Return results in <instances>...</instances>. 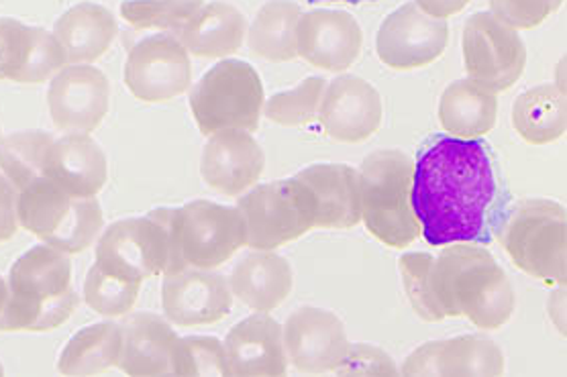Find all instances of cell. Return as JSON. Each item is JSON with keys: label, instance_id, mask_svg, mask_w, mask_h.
<instances>
[{"label": "cell", "instance_id": "6da1fadb", "mask_svg": "<svg viewBox=\"0 0 567 377\" xmlns=\"http://www.w3.org/2000/svg\"><path fill=\"white\" fill-rule=\"evenodd\" d=\"M498 176L488 145L437 137L414 161L413 209L431 248L488 237Z\"/></svg>", "mask_w": 567, "mask_h": 377}, {"label": "cell", "instance_id": "7a4b0ae2", "mask_svg": "<svg viewBox=\"0 0 567 377\" xmlns=\"http://www.w3.org/2000/svg\"><path fill=\"white\" fill-rule=\"evenodd\" d=\"M431 286L445 318L465 316L482 331H496L515 313V287L488 249L453 243L431 265Z\"/></svg>", "mask_w": 567, "mask_h": 377}, {"label": "cell", "instance_id": "3957f363", "mask_svg": "<svg viewBox=\"0 0 567 377\" xmlns=\"http://www.w3.org/2000/svg\"><path fill=\"white\" fill-rule=\"evenodd\" d=\"M4 280L9 296L0 313V333L55 331L80 306L70 255L45 243L25 251Z\"/></svg>", "mask_w": 567, "mask_h": 377}, {"label": "cell", "instance_id": "277c9868", "mask_svg": "<svg viewBox=\"0 0 567 377\" xmlns=\"http://www.w3.org/2000/svg\"><path fill=\"white\" fill-rule=\"evenodd\" d=\"M413 157L380 149L360 169L361 221L382 245L406 249L421 234L413 209Z\"/></svg>", "mask_w": 567, "mask_h": 377}, {"label": "cell", "instance_id": "5b68a950", "mask_svg": "<svg viewBox=\"0 0 567 377\" xmlns=\"http://www.w3.org/2000/svg\"><path fill=\"white\" fill-rule=\"evenodd\" d=\"M494 237L520 272L566 286L567 217L561 205L545 198L516 202L496 222Z\"/></svg>", "mask_w": 567, "mask_h": 377}, {"label": "cell", "instance_id": "8992f818", "mask_svg": "<svg viewBox=\"0 0 567 377\" xmlns=\"http://www.w3.org/2000/svg\"><path fill=\"white\" fill-rule=\"evenodd\" d=\"M17 192L21 229L65 255L86 251L103 231L104 214L99 198L65 195L43 174L29 180Z\"/></svg>", "mask_w": 567, "mask_h": 377}, {"label": "cell", "instance_id": "52a82bcc", "mask_svg": "<svg viewBox=\"0 0 567 377\" xmlns=\"http://www.w3.org/2000/svg\"><path fill=\"white\" fill-rule=\"evenodd\" d=\"M266 92L254 65L223 60L213 65L190 91V113L198 130L210 137L219 130H258Z\"/></svg>", "mask_w": 567, "mask_h": 377}, {"label": "cell", "instance_id": "ba28073f", "mask_svg": "<svg viewBox=\"0 0 567 377\" xmlns=\"http://www.w3.org/2000/svg\"><path fill=\"white\" fill-rule=\"evenodd\" d=\"M174 272L186 268L215 270L246 248V224L237 207H223L210 200L186 202L181 209H166Z\"/></svg>", "mask_w": 567, "mask_h": 377}, {"label": "cell", "instance_id": "9c48e42d", "mask_svg": "<svg viewBox=\"0 0 567 377\" xmlns=\"http://www.w3.org/2000/svg\"><path fill=\"white\" fill-rule=\"evenodd\" d=\"M94 265L104 273L140 284L174 272L166 209L109 224L99 234Z\"/></svg>", "mask_w": 567, "mask_h": 377}, {"label": "cell", "instance_id": "30bf717a", "mask_svg": "<svg viewBox=\"0 0 567 377\" xmlns=\"http://www.w3.org/2000/svg\"><path fill=\"white\" fill-rule=\"evenodd\" d=\"M246 224V248L274 251L315 229L317 202L309 186L295 178L249 188L237 202Z\"/></svg>", "mask_w": 567, "mask_h": 377}, {"label": "cell", "instance_id": "8fae6325", "mask_svg": "<svg viewBox=\"0 0 567 377\" xmlns=\"http://www.w3.org/2000/svg\"><path fill=\"white\" fill-rule=\"evenodd\" d=\"M462 50L467 78L496 94L513 88L527 65V48L518 31L491 11L472 14L465 21Z\"/></svg>", "mask_w": 567, "mask_h": 377}, {"label": "cell", "instance_id": "7c38bea8", "mask_svg": "<svg viewBox=\"0 0 567 377\" xmlns=\"http://www.w3.org/2000/svg\"><path fill=\"white\" fill-rule=\"evenodd\" d=\"M125 86L142 103H168L190 88V53L176 35L155 33L137 41L125 60Z\"/></svg>", "mask_w": 567, "mask_h": 377}, {"label": "cell", "instance_id": "4fadbf2b", "mask_svg": "<svg viewBox=\"0 0 567 377\" xmlns=\"http://www.w3.org/2000/svg\"><path fill=\"white\" fill-rule=\"evenodd\" d=\"M450 25L406 2L388 14L375 35V52L392 70H419L437 62L447 50Z\"/></svg>", "mask_w": 567, "mask_h": 377}, {"label": "cell", "instance_id": "5bb4252c", "mask_svg": "<svg viewBox=\"0 0 567 377\" xmlns=\"http://www.w3.org/2000/svg\"><path fill=\"white\" fill-rule=\"evenodd\" d=\"M282 337L288 364L300 374H333L348 355L343 321L317 306H300L290 314L282 325Z\"/></svg>", "mask_w": 567, "mask_h": 377}, {"label": "cell", "instance_id": "9a60e30c", "mask_svg": "<svg viewBox=\"0 0 567 377\" xmlns=\"http://www.w3.org/2000/svg\"><path fill=\"white\" fill-rule=\"evenodd\" d=\"M111 103V84L103 70L89 64H70L60 70L48 88V108L53 125L64 133L99 129Z\"/></svg>", "mask_w": 567, "mask_h": 377}, {"label": "cell", "instance_id": "2e32d148", "mask_svg": "<svg viewBox=\"0 0 567 377\" xmlns=\"http://www.w3.org/2000/svg\"><path fill=\"white\" fill-rule=\"evenodd\" d=\"M382 96L368 80L343 74L324 86L319 123L339 144H363L380 130Z\"/></svg>", "mask_w": 567, "mask_h": 377}, {"label": "cell", "instance_id": "e0dca14e", "mask_svg": "<svg viewBox=\"0 0 567 377\" xmlns=\"http://www.w3.org/2000/svg\"><path fill=\"white\" fill-rule=\"evenodd\" d=\"M162 308L169 325L193 328L220 323L233 308L229 280L213 270L194 268L164 275Z\"/></svg>", "mask_w": 567, "mask_h": 377}, {"label": "cell", "instance_id": "ac0fdd59", "mask_svg": "<svg viewBox=\"0 0 567 377\" xmlns=\"http://www.w3.org/2000/svg\"><path fill=\"white\" fill-rule=\"evenodd\" d=\"M65 65L64 50L48 29L0 17V82L43 84Z\"/></svg>", "mask_w": 567, "mask_h": 377}, {"label": "cell", "instance_id": "d6986e66", "mask_svg": "<svg viewBox=\"0 0 567 377\" xmlns=\"http://www.w3.org/2000/svg\"><path fill=\"white\" fill-rule=\"evenodd\" d=\"M363 31L353 14L337 9H315L300 14L297 53L327 72H346L360 60Z\"/></svg>", "mask_w": 567, "mask_h": 377}, {"label": "cell", "instance_id": "ffe728a7", "mask_svg": "<svg viewBox=\"0 0 567 377\" xmlns=\"http://www.w3.org/2000/svg\"><path fill=\"white\" fill-rule=\"evenodd\" d=\"M504 353L476 335L431 341L416 347L400 367L404 376H503Z\"/></svg>", "mask_w": 567, "mask_h": 377}, {"label": "cell", "instance_id": "44dd1931", "mask_svg": "<svg viewBox=\"0 0 567 377\" xmlns=\"http://www.w3.org/2000/svg\"><path fill=\"white\" fill-rule=\"evenodd\" d=\"M266 169L264 149L249 130H219L208 137L200 156V176L223 196L246 195Z\"/></svg>", "mask_w": 567, "mask_h": 377}, {"label": "cell", "instance_id": "7402d4cb", "mask_svg": "<svg viewBox=\"0 0 567 377\" xmlns=\"http://www.w3.org/2000/svg\"><path fill=\"white\" fill-rule=\"evenodd\" d=\"M41 174L65 195L96 198L109 180V161L91 135L64 133L48 145Z\"/></svg>", "mask_w": 567, "mask_h": 377}, {"label": "cell", "instance_id": "603a6c76", "mask_svg": "<svg viewBox=\"0 0 567 377\" xmlns=\"http://www.w3.org/2000/svg\"><path fill=\"white\" fill-rule=\"evenodd\" d=\"M223 343L231 376H286L288 371L282 325L270 313L239 321Z\"/></svg>", "mask_w": 567, "mask_h": 377}, {"label": "cell", "instance_id": "cb8c5ba5", "mask_svg": "<svg viewBox=\"0 0 567 377\" xmlns=\"http://www.w3.org/2000/svg\"><path fill=\"white\" fill-rule=\"evenodd\" d=\"M317 202L315 229L348 231L361 221L360 171L348 164H315L297 174Z\"/></svg>", "mask_w": 567, "mask_h": 377}, {"label": "cell", "instance_id": "d4e9b609", "mask_svg": "<svg viewBox=\"0 0 567 377\" xmlns=\"http://www.w3.org/2000/svg\"><path fill=\"white\" fill-rule=\"evenodd\" d=\"M233 299L256 313H271L282 306L295 286V272L286 258L274 251L254 249L233 268L229 277Z\"/></svg>", "mask_w": 567, "mask_h": 377}, {"label": "cell", "instance_id": "484cf974", "mask_svg": "<svg viewBox=\"0 0 567 377\" xmlns=\"http://www.w3.org/2000/svg\"><path fill=\"white\" fill-rule=\"evenodd\" d=\"M118 369L127 376H172V355L178 335L169 321L152 313L131 314L123 323Z\"/></svg>", "mask_w": 567, "mask_h": 377}, {"label": "cell", "instance_id": "4316f807", "mask_svg": "<svg viewBox=\"0 0 567 377\" xmlns=\"http://www.w3.org/2000/svg\"><path fill=\"white\" fill-rule=\"evenodd\" d=\"M53 38L62 45L68 65L92 64L113 45L118 25L115 14L99 2H78L53 25Z\"/></svg>", "mask_w": 567, "mask_h": 377}, {"label": "cell", "instance_id": "83f0119b", "mask_svg": "<svg viewBox=\"0 0 567 377\" xmlns=\"http://www.w3.org/2000/svg\"><path fill=\"white\" fill-rule=\"evenodd\" d=\"M441 129L455 139H480L498 121L496 92L472 78L455 80L439 98Z\"/></svg>", "mask_w": 567, "mask_h": 377}, {"label": "cell", "instance_id": "f1b7e54d", "mask_svg": "<svg viewBox=\"0 0 567 377\" xmlns=\"http://www.w3.org/2000/svg\"><path fill=\"white\" fill-rule=\"evenodd\" d=\"M244 13L223 0L205 2L182 29L178 40L196 57H229L241 50L247 35Z\"/></svg>", "mask_w": 567, "mask_h": 377}, {"label": "cell", "instance_id": "f546056e", "mask_svg": "<svg viewBox=\"0 0 567 377\" xmlns=\"http://www.w3.org/2000/svg\"><path fill=\"white\" fill-rule=\"evenodd\" d=\"M123 353V326L99 323L84 326L65 343L58 357V371L64 376H96L118 367Z\"/></svg>", "mask_w": 567, "mask_h": 377}, {"label": "cell", "instance_id": "4dcf8cb0", "mask_svg": "<svg viewBox=\"0 0 567 377\" xmlns=\"http://www.w3.org/2000/svg\"><path fill=\"white\" fill-rule=\"evenodd\" d=\"M513 127L529 145L555 144L566 133V92L554 84L523 92L513 105Z\"/></svg>", "mask_w": 567, "mask_h": 377}, {"label": "cell", "instance_id": "1f68e13d", "mask_svg": "<svg viewBox=\"0 0 567 377\" xmlns=\"http://www.w3.org/2000/svg\"><path fill=\"white\" fill-rule=\"evenodd\" d=\"M302 9L292 0H270L247 27V48L266 62H292L297 53V23Z\"/></svg>", "mask_w": 567, "mask_h": 377}, {"label": "cell", "instance_id": "d6a6232c", "mask_svg": "<svg viewBox=\"0 0 567 377\" xmlns=\"http://www.w3.org/2000/svg\"><path fill=\"white\" fill-rule=\"evenodd\" d=\"M203 4L205 0H123L121 17L133 29L159 31L178 38Z\"/></svg>", "mask_w": 567, "mask_h": 377}, {"label": "cell", "instance_id": "836d02e7", "mask_svg": "<svg viewBox=\"0 0 567 377\" xmlns=\"http://www.w3.org/2000/svg\"><path fill=\"white\" fill-rule=\"evenodd\" d=\"M52 139L45 130H21L0 139V171L17 190L41 176L43 156Z\"/></svg>", "mask_w": 567, "mask_h": 377}, {"label": "cell", "instance_id": "e575fe53", "mask_svg": "<svg viewBox=\"0 0 567 377\" xmlns=\"http://www.w3.org/2000/svg\"><path fill=\"white\" fill-rule=\"evenodd\" d=\"M324 86L321 76H310L290 91L276 92L264 103V117L280 127L309 125L319 117Z\"/></svg>", "mask_w": 567, "mask_h": 377}, {"label": "cell", "instance_id": "d590c367", "mask_svg": "<svg viewBox=\"0 0 567 377\" xmlns=\"http://www.w3.org/2000/svg\"><path fill=\"white\" fill-rule=\"evenodd\" d=\"M142 292L140 282H131L118 275L104 273L101 268L92 265L82 286V299L86 306L101 316L116 318L133 311Z\"/></svg>", "mask_w": 567, "mask_h": 377}, {"label": "cell", "instance_id": "8d00e7d4", "mask_svg": "<svg viewBox=\"0 0 567 377\" xmlns=\"http://www.w3.org/2000/svg\"><path fill=\"white\" fill-rule=\"evenodd\" d=\"M172 376H231L225 343L217 337H184L176 341Z\"/></svg>", "mask_w": 567, "mask_h": 377}, {"label": "cell", "instance_id": "74e56055", "mask_svg": "<svg viewBox=\"0 0 567 377\" xmlns=\"http://www.w3.org/2000/svg\"><path fill=\"white\" fill-rule=\"evenodd\" d=\"M433 260L435 258L429 253H404L399 260V272L414 314L426 323H441L445 314L431 286Z\"/></svg>", "mask_w": 567, "mask_h": 377}, {"label": "cell", "instance_id": "f35d334b", "mask_svg": "<svg viewBox=\"0 0 567 377\" xmlns=\"http://www.w3.org/2000/svg\"><path fill=\"white\" fill-rule=\"evenodd\" d=\"M491 13L516 31L543 25L564 0H488Z\"/></svg>", "mask_w": 567, "mask_h": 377}, {"label": "cell", "instance_id": "ab89813d", "mask_svg": "<svg viewBox=\"0 0 567 377\" xmlns=\"http://www.w3.org/2000/svg\"><path fill=\"white\" fill-rule=\"evenodd\" d=\"M337 376H396L399 367L390 355L368 343H349L348 355L337 367Z\"/></svg>", "mask_w": 567, "mask_h": 377}, {"label": "cell", "instance_id": "60d3db41", "mask_svg": "<svg viewBox=\"0 0 567 377\" xmlns=\"http://www.w3.org/2000/svg\"><path fill=\"white\" fill-rule=\"evenodd\" d=\"M19 192L11 180L0 171V243L11 241L21 229L19 210H17Z\"/></svg>", "mask_w": 567, "mask_h": 377}, {"label": "cell", "instance_id": "b9f144b4", "mask_svg": "<svg viewBox=\"0 0 567 377\" xmlns=\"http://www.w3.org/2000/svg\"><path fill=\"white\" fill-rule=\"evenodd\" d=\"M414 4L426 14L447 21L453 14L462 13L470 0H414Z\"/></svg>", "mask_w": 567, "mask_h": 377}, {"label": "cell", "instance_id": "7bdbcfd3", "mask_svg": "<svg viewBox=\"0 0 567 377\" xmlns=\"http://www.w3.org/2000/svg\"><path fill=\"white\" fill-rule=\"evenodd\" d=\"M7 296H9V290H7V280L0 275V313L4 311V304H7Z\"/></svg>", "mask_w": 567, "mask_h": 377}, {"label": "cell", "instance_id": "ee69618b", "mask_svg": "<svg viewBox=\"0 0 567 377\" xmlns=\"http://www.w3.org/2000/svg\"><path fill=\"white\" fill-rule=\"evenodd\" d=\"M310 2H346V4H370L378 0H310Z\"/></svg>", "mask_w": 567, "mask_h": 377}, {"label": "cell", "instance_id": "f6af8a7d", "mask_svg": "<svg viewBox=\"0 0 567 377\" xmlns=\"http://www.w3.org/2000/svg\"><path fill=\"white\" fill-rule=\"evenodd\" d=\"M2 374H4V367H2V364H0V376H2Z\"/></svg>", "mask_w": 567, "mask_h": 377}]
</instances>
